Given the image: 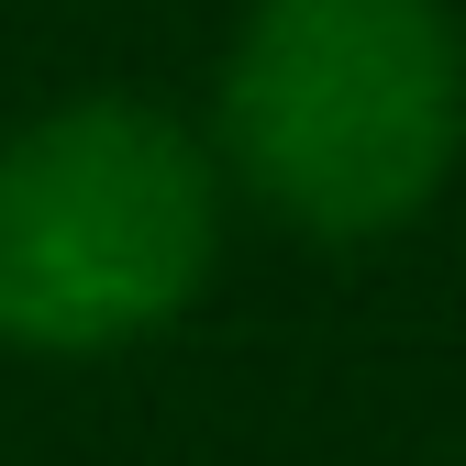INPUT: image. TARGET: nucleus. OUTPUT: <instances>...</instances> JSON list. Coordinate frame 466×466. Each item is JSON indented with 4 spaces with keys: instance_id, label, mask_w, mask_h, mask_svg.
Here are the masks:
<instances>
[{
    "instance_id": "nucleus-1",
    "label": "nucleus",
    "mask_w": 466,
    "mask_h": 466,
    "mask_svg": "<svg viewBox=\"0 0 466 466\" xmlns=\"http://www.w3.org/2000/svg\"><path fill=\"white\" fill-rule=\"evenodd\" d=\"M466 145L444 0H256L222 56V167L322 245L400 233Z\"/></svg>"
},
{
    "instance_id": "nucleus-2",
    "label": "nucleus",
    "mask_w": 466,
    "mask_h": 466,
    "mask_svg": "<svg viewBox=\"0 0 466 466\" xmlns=\"http://www.w3.org/2000/svg\"><path fill=\"white\" fill-rule=\"evenodd\" d=\"M222 245V167L156 100L89 89L0 134V344L123 356L167 333Z\"/></svg>"
}]
</instances>
